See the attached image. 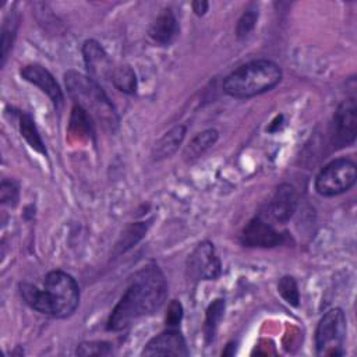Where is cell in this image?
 <instances>
[{"label": "cell", "mask_w": 357, "mask_h": 357, "mask_svg": "<svg viewBox=\"0 0 357 357\" xmlns=\"http://www.w3.org/2000/svg\"><path fill=\"white\" fill-rule=\"evenodd\" d=\"M167 298V280L155 264L141 268L130 286L112 310L107 319L109 331H121L132 321L155 314Z\"/></svg>", "instance_id": "1"}, {"label": "cell", "mask_w": 357, "mask_h": 357, "mask_svg": "<svg viewBox=\"0 0 357 357\" xmlns=\"http://www.w3.org/2000/svg\"><path fill=\"white\" fill-rule=\"evenodd\" d=\"M20 294L35 311L54 318L73 315L79 304V289L75 279L63 271H50L43 289L31 283H20Z\"/></svg>", "instance_id": "2"}, {"label": "cell", "mask_w": 357, "mask_h": 357, "mask_svg": "<svg viewBox=\"0 0 357 357\" xmlns=\"http://www.w3.org/2000/svg\"><path fill=\"white\" fill-rule=\"evenodd\" d=\"M282 79L280 67L265 59L248 61L231 71L223 81V91L233 98L245 99L273 89Z\"/></svg>", "instance_id": "3"}, {"label": "cell", "mask_w": 357, "mask_h": 357, "mask_svg": "<svg viewBox=\"0 0 357 357\" xmlns=\"http://www.w3.org/2000/svg\"><path fill=\"white\" fill-rule=\"evenodd\" d=\"M64 81L67 92L74 100V105L82 107L92 117H96L106 128H117V112L99 82L89 75H84L73 70L64 74Z\"/></svg>", "instance_id": "4"}, {"label": "cell", "mask_w": 357, "mask_h": 357, "mask_svg": "<svg viewBox=\"0 0 357 357\" xmlns=\"http://www.w3.org/2000/svg\"><path fill=\"white\" fill-rule=\"evenodd\" d=\"M346 317L340 308H332L319 319L315 331V349L318 356H343L346 339Z\"/></svg>", "instance_id": "5"}, {"label": "cell", "mask_w": 357, "mask_h": 357, "mask_svg": "<svg viewBox=\"0 0 357 357\" xmlns=\"http://www.w3.org/2000/svg\"><path fill=\"white\" fill-rule=\"evenodd\" d=\"M357 180L356 163L349 158L331 160L315 177V190L319 195L335 197L349 191Z\"/></svg>", "instance_id": "6"}, {"label": "cell", "mask_w": 357, "mask_h": 357, "mask_svg": "<svg viewBox=\"0 0 357 357\" xmlns=\"http://www.w3.org/2000/svg\"><path fill=\"white\" fill-rule=\"evenodd\" d=\"M187 271L197 280H215L220 276L222 264L212 243L202 241L194 248L187 259Z\"/></svg>", "instance_id": "7"}, {"label": "cell", "mask_w": 357, "mask_h": 357, "mask_svg": "<svg viewBox=\"0 0 357 357\" xmlns=\"http://www.w3.org/2000/svg\"><path fill=\"white\" fill-rule=\"evenodd\" d=\"M357 107L356 98L344 99L336 109L332 121V144L336 148L349 146L356 141Z\"/></svg>", "instance_id": "8"}, {"label": "cell", "mask_w": 357, "mask_h": 357, "mask_svg": "<svg viewBox=\"0 0 357 357\" xmlns=\"http://www.w3.org/2000/svg\"><path fill=\"white\" fill-rule=\"evenodd\" d=\"M284 243V233L278 231L262 216L251 219L241 231V244L245 247L272 248Z\"/></svg>", "instance_id": "9"}, {"label": "cell", "mask_w": 357, "mask_h": 357, "mask_svg": "<svg viewBox=\"0 0 357 357\" xmlns=\"http://www.w3.org/2000/svg\"><path fill=\"white\" fill-rule=\"evenodd\" d=\"M298 205V195L296 188L289 184H280L266 206V215L278 223H286L294 215Z\"/></svg>", "instance_id": "10"}, {"label": "cell", "mask_w": 357, "mask_h": 357, "mask_svg": "<svg viewBox=\"0 0 357 357\" xmlns=\"http://www.w3.org/2000/svg\"><path fill=\"white\" fill-rule=\"evenodd\" d=\"M188 349L184 336L176 328L152 337L144 347L142 356H188Z\"/></svg>", "instance_id": "11"}, {"label": "cell", "mask_w": 357, "mask_h": 357, "mask_svg": "<svg viewBox=\"0 0 357 357\" xmlns=\"http://www.w3.org/2000/svg\"><path fill=\"white\" fill-rule=\"evenodd\" d=\"M82 56L88 75L96 82H99V79L112 77L113 70L110 59L99 42L93 39L85 40L82 45Z\"/></svg>", "instance_id": "12"}, {"label": "cell", "mask_w": 357, "mask_h": 357, "mask_svg": "<svg viewBox=\"0 0 357 357\" xmlns=\"http://www.w3.org/2000/svg\"><path fill=\"white\" fill-rule=\"evenodd\" d=\"M20 74L25 81L31 82L32 85L38 86L42 92H45L54 106L59 107L63 105V92L56 79L53 78V75L45 67L39 64H28L20 70Z\"/></svg>", "instance_id": "13"}, {"label": "cell", "mask_w": 357, "mask_h": 357, "mask_svg": "<svg viewBox=\"0 0 357 357\" xmlns=\"http://www.w3.org/2000/svg\"><path fill=\"white\" fill-rule=\"evenodd\" d=\"M177 35H178V22L174 13L169 7L163 8L149 28L151 39L160 46H167L176 39Z\"/></svg>", "instance_id": "14"}, {"label": "cell", "mask_w": 357, "mask_h": 357, "mask_svg": "<svg viewBox=\"0 0 357 357\" xmlns=\"http://www.w3.org/2000/svg\"><path fill=\"white\" fill-rule=\"evenodd\" d=\"M185 137V126H176L172 130H169L155 145L153 148V159L155 160H162L166 158H170L178 146L181 145L183 139Z\"/></svg>", "instance_id": "15"}, {"label": "cell", "mask_w": 357, "mask_h": 357, "mask_svg": "<svg viewBox=\"0 0 357 357\" xmlns=\"http://www.w3.org/2000/svg\"><path fill=\"white\" fill-rule=\"evenodd\" d=\"M17 124L20 128L21 135L24 137V139L28 142V145L35 149L36 152L46 155V146L45 142L36 128V124L33 121V119L25 113V112H17Z\"/></svg>", "instance_id": "16"}, {"label": "cell", "mask_w": 357, "mask_h": 357, "mask_svg": "<svg viewBox=\"0 0 357 357\" xmlns=\"http://www.w3.org/2000/svg\"><path fill=\"white\" fill-rule=\"evenodd\" d=\"M93 117L86 113L82 107L74 105L68 130L71 134H77L78 137L84 138H93L95 139V126H93Z\"/></svg>", "instance_id": "17"}, {"label": "cell", "mask_w": 357, "mask_h": 357, "mask_svg": "<svg viewBox=\"0 0 357 357\" xmlns=\"http://www.w3.org/2000/svg\"><path fill=\"white\" fill-rule=\"evenodd\" d=\"M218 137H219V134L215 128H208V130H204L202 132H198L190 141V144L184 152L185 159L192 160V159L202 156L209 148H212L216 144Z\"/></svg>", "instance_id": "18"}, {"label": "cell", "mask_w": 357, "mask_h": 357, "mask_svg": "<svg viewBox=\"0 0 357 357\" xmlns=\"http://www.w3.org/2000/svg\"><path fill=\"white\" fill-rule=\"evenodd\" d=\"M18 22H20V15L17 10H10L7 17L4 18L3 22V29H1V66L6 64L7 54L10 49L13 47L17 29H18Z\"/></svg>", "instance_id": "19"}, {"label": "cell", "mask_w": 357, "mask_h": 357, "mask_svg": "<svg viewBox=\"0 0 357 357\" xmlns=\"http://www.w3.org/2000/svg\"><path fill=\"white\" fill-rule=\"evenodd\" d=\"M223 314H225L223 298H216L208 305L206 314H205V322H204V333H205L206 343H211L215 339V333L223 318Z\"/></svg>", "instance_id": "20"}, {"label": "cell", "mask_w": 357, "mask_h": 357, "mask_svg": "<svg viewBox=\"0 0 357 357\" xmlns=\"http://www.w3.org/2000/svg\"><path fill=\"white\" fill-rule=\"evenodd\" d=\"M110 78L114 88L120 92L127 95H134L137 92V75L130 66L124 64L113 68Z\"/></svg>", "instance_id": "21"}, {"label": "cell", "mask_w": 357, "mask_h": 357, "mask_svg": "<svg viewBox=\"0 0 357 357\" xmlns=\"http://www.w3.org/2000/svg\"><path fill=\"white\" fill-rule=\"evenodd\" d=\"M278 291L287 304H290L293 307H298V304H300V291H298L297 282L293 276L280 278L279 282H278Z\"/></svg>", "instance_id": "22"}, {"label": "cell", "mask_w": 357, "mask_h": 357, "mask_svg": "<svg viewBox=\"0 0 357 357\" xmlns=\"http://www.w3.org/2000/svg\"><path fill=\"white\" fill-rule=\"evenodd\" d=\"M148 230V225H144V222H138L131 225L121 236L120 241L116 244L119 248V252H124L128 248H131L135 243H138L142 236L146 233Z\"/></svg>", "instance_id": "23"}, {"label": "cell", "mask_w": 357, "mask_h": 357, "mask_svg": "<svg viewBox=\"0 0 357 357\" xmlns=\"http://www.w3.org/2000/svg\"><path fill=\"white\" fill-rule=\"evenodd\" d=\"M257 21H258V10L255 7L245 8L237 21V26H236L237 38L238 39L245 38L255 28Z\"/></svg>", "instance_id": "24"}, {"label": "cell", "mask_w": 357, "mask_h": 357, "mask_svg": "<svg viewBox=\"0 0 357 357\" xmlns=\"http://www.w3.org/2000/svg\"><path fill=\"white\" fill-rule=\"evenodd\" d=\"M112 353V344L105 340L82 342L77 347L78 356H109Z\"/></svg>", "instance_id": "25"}, {"label": "cell", "mask_w": 357, "mask_h": 357, "mask_svg": "<svg viewBox=\"0 0 357 357\" xmlns=\"http://www.w3.org/2000/svg\"><path fill=\"white\" fill-rule=\"evenodd\" d=\"M0 199L3 204L14 206L18 201V187L15 183L3 180L0 184Z\"/></svg>", "instance_id": "26"}, {"label": "cell", "mask_w": 357, "mask_h": 357, "mask_svg": "<svg viewBox=\"0 0 357 357\" xmlns=\"http://www.w3.org/2000/svg\"><path fill=\"white\" fill-rule=\"evenodd\" d=\"M183 318V305L180 301L173 300L166 311V326L167 328H177Z\"/></svg>", "instance_id": "27"}, {"label": "cell", "mask_w": 357, "mask_h": 357, "mask_svg": "<svg viewBox=\"0 0 357 357\" xmlns=\"http://www.w3.org/2000/svg\"><path fill=\"white\" fill-rule=\"evenodd\" d=\"M191 6H192V11H194L198 17L204 15V14L208 11V7H209L208 1H205V0H195V1H192Z\"/></svg>", "instance_id": "28"}, {"label": "cell", "mask_w": 357, "mask_h": 357, "mask_svg": "<svg viewBox=\"0 0 357 357\" xmlns=\"http://www.w3.org/2000/svg\"><path fill=\"white\" fill-rule=\"evenodd\" d=\"M282 124H283V114H279V116H276V119L269 124V127H268L266 130L271 131V132H276V131L280 128Z\"/></svg>", "instance_id": "29"}, {"label": "cell", "mask_w": 357, "mask_h": 357, "mask_svg": "<svg viewBox=\"0 0 357 357\" xmlns=\"http://www.w3.org/2000/svg\"><path fill=\"white\" fill-rule=\"evenodd\" d=\"M234 344H236V343H233V342H231V343H229V344H227V347H229V349H231ZM222 354H223V356H227V354H230V356H231V354H234V350H231V351H227V350H225Z\"/></svg>", "instance_id": "30"}]
</instances>
